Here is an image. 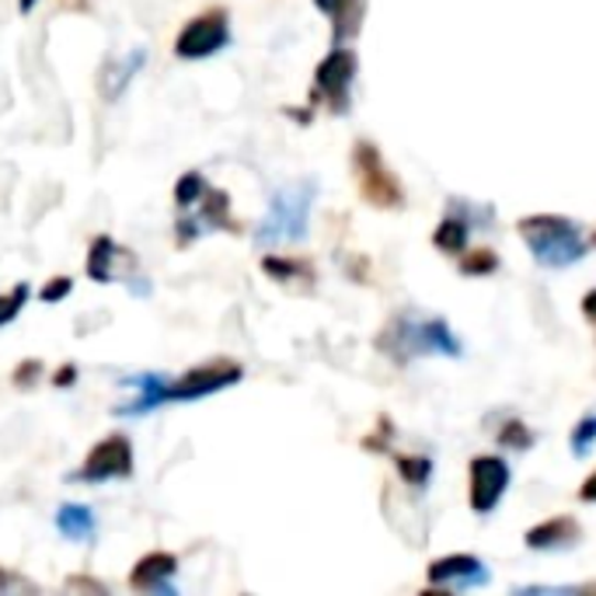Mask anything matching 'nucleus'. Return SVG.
Instances as JSON below:
<instances>
[{
  "label": "nucleus",
  "mask_w": 596,
  "mask_h": 596,
  "mask_svg": "<svg viewBox=\"0 0 596 596\" xmlns=\"http://www.w3.org/2000/svg\"><path fill=\"white\" fill-rule=\"evenodd\" d=\"M517 231L530 249L533 262L544 265V269H569V265H575L589 252V241H586L583 228L569 217L533 213V217H523L517 223Z\"/></svg>",
  "instance_id": "obj_1"
},
{
  "label": "nucleus",
  "mask_w": 596,
  "mask_h": 596,
  "mask_svg": "<svg viewBox=\"0 0 596 596\" xmlns=\"http://www.w3.org/2000/svg\"><path fill=\"white\" fill-rule=\"evenodd\" d=\"M318 196V181L314 178H300L283 185V189L269 199V210H265L255 241L258 244H290L307 238V223H311V207Z\"/></svg>",
  "instance_id": "obj_2"
},
{
  "label": "nucleus",
  "mask_w": 596,
  "mask_h": 596,
  "mask_svg": "<svg viewBox=\"0 0 596 596\" xmlns=\"http://www.w3.org/2000/svg\"><path fill=\"white\" fill-rule=\"evenodd\" d=\"M380 349L398 363L416 356H461V339L450 332L443 318H395L380 335Z\"/></svg>",
  "instance_id": "obj_3"
},
{
  "label": "nucleus",
  "mask_w": 596,
  "mask_h": 596,
  "mask_svg": "<svg viewBox=\"0 0 596 596\" xmlns=\"http://www.w3.org/2000/svg\"><path fill=\"white\" fill-rule=\"evenodd\" d=\"M353 172H356V181H360V192L369 207L377 210H398L405 202V189L401 181L387 172V164L380 157V151L374 143L360 140L356 151H353Z\"/></svg>",
  "instance_id": "obj_4"
},
{
  "label": "nucleus",
  "mask_w": 596,
  "mask_h": 596,
  "mask_svg": "<svg viewBox=\"0 0 596 596\" xmlns=\"http://www.w3.org/2000/svg\"><path fill=\"white\" fill-rule=\"evenodd\" d=\"M356 67H360V59L349 46H335L318 64V70H314V101H321V106L332 115L349 112V91H353Z\"/></svg>",
  "instance_id": "obj_5"
},
{
  "label": "nucleus",
  "mask_w": 596,
  "mask_h": 596,
  "mask_svg": "<svg viewBox=\"0 0 596 596\" xmlns=\"http://www.w3.org/2000/svg\"><path fill=\"white\" fill-rule=\"evenodd\" d=\"M133 478V443L126 433H112L106 440H98L85 464H80L70 482H85V485H101V482H126Z\"/></svg>",
  "instance_id": "obj_6"
},
{
  "label": "nucleus",
  "mask_w": 596,
  "mask_h": 596,
  "mask_svg": "<svg viewBox=\"0 0 596 596\" xmlns=\"http://www.w3.org/2000/svg\"><path fill=\"white\" fill-rule=\"evenodd\" d=\"M244 377V366L238 360H210V363H199L192 369H185L178 380H168V390H164V398L168 401H199L207 395H217L223 387H234L238 380Z\"/></svg>",
  "instance_id": "obj_7"
},
{
  "label": "nucleus",
  "mask_w": 596,
  "mask_h": 596,
  "mask_svg": "<svg viewBox=\"0 0 596 596\" xmlns=\"http://www.w3.org/2000/svg\"><path fill=\"white\" fill-rule=\"evenodd\" d=\"M231 43V18L223 8L202 11L192 22H185L178 38H175V56L178 59H207L228 49Z\"/></svg>",
  "instance_id": "obj_8"
},
{
  "label": "nucleus",
  "mask_w": 596,
  "mask_h": 596,
  "mask_svg": "<svg viewBox=\"0 0 596 596\" xmlns=\"http://www.w3.org/2000/svg\"><path fill=\"white\" fill-rule=\"evenodd\" d=\"M509 478H512V467H509L506 457L485 454V457L471 461V467H467V499H471V509H475L478 517L496 512V506L503 503L506 488H509Z\"/></svg>",
  "instance_id": "obj_9"
},
{
  "label": "nucleus",
  "mask_w": 596,
  "mask_h": 596,
  "mask_svg": "<svg viewBox=\"0 0 596 596\" xmlns=\"http://www.w3.org/2000/svg\"><path fill=\"white\" fill-rule=\"evenodd\" d=\"M140 258L130 252V249H122V244H115L109 234H98L91 241V249H88V279L95 283H115V279H126L130 273H136Z\"/></svg>",
  "instance_id": "obj_10"
},
{
  "label": "nucleus",
  "mask_w": 596,
  "mask_h": 596,
  "mask_svg": "<svg viewBox=\"0 0 596 596\" xmlns=\"http://www.w3.org/2000/svg\"><path fill=\"white\" fill-rule=\"evenodd\" d=\"M426 580L443 589H475L492 580V572L475 559V554H446L426 569Z\"/></svg>",
  "instance_id": "obj_11"
},
{
  "label": "nucleus",
  "mask_w": 596,
  "mask_h": 596,
  "mask_svg": "<svg viewBox=\"0 0 596 596\" xmlns=\"http://www.w3.org/2000/svg\"><path fill=\"white\" fill-rule=\"evenodd\" d=\"M314 8L332 22V43L349 46L366 22V0H314Z\"/></svg>",
  "instance_id": "obj_12"
},
{
  "label": "nucleus",
  "mask_w": 596,
  "mask_h": 596,
  "mask_svg": "<svg viewBox=\"0 0 596 596\" xmlns=\"http://www.w3.org/2000/svg\"><path fill=\"white\" fill-rule=\"evenodd\" d=\"M178 575V559L172 551H151L133 565L130 572V586L143 593H172L168 580Z\"/></svg>",
  "instance_id": "obj_13"
},
{
  "label": "nucleus",
  "mask_w": 596,
  "mask_h": 596,
  "mask_svg": "<svg viewBox=\"0 0 596 596\" xmlns=\"http://www.w3.org/2000/svg\"><path fill=\"white\" fill-rule=\"evenodd\" d=\"M143 64H147V49H130L122 59H109L106 67H101L98 74V95L106 101H119L122 95H126L130 80L143 70Z\"/></svg>",
  "instance_id": "obj_14"
},
{
  "label": "nucleus",
  "mask_w": 596,
  "mask_h": 596,
  "mask_svg": "<svg viewBox=\"0 0 596 596\" xmlns=\"http://www.w3.org/2000/svg\"><path fill=\"white\" fill-rule=\"evenodd\" d=\"M580 538H583V530L572 517H551L538 527H530L523 541L530 551H565V548L580 544Z\"/></svg>",
  "instance_id": "obj_15"
},
{
  "label": "nucleus",
  "mask_w": 596,
  "mask_h": 596,
  "mask_svg": "<svg viewBox=\"0 0 596 596\" xmlns=\"http://www.w3.org/2000/svg\"><path fill=\"white\" fill-rule=\"evenodd\" d=\"M126 384L136 387L140 395H136L130 405H119L115 416H143V412H151V408L168 401V398H164V390H168V380H164L161 374H136V377H130Z\"/></svg>",
  "instance_id": "obj_16"
},
{
  "label": "nucleus",
  "mask_w": 596,
  "mask_h": 596,
  "mask_svg": "<svg viewBox=\"0 0 596 596\" xmlns=\"http://www.w3.org/2000/svg\"><path fill=\"white\" fill-rule=\"evenodd\" d=\"M192 220L199 223V231H238V220L231 217V196L223 189H207Z\"/></svg>",
  "instance_id": "obj_17"
},
{
  "label": "nucleus",
  "mask_w": 596,
  "mask_h": 596,
  "mask_svg": "<svg viewBox=\"0 0 596 596\" xmlns=\"http://www.w3.org/2000/svg\"><path fill=\"white\" fill-rule=\"evenodd\" d=\"M56 530L64 533L67 541H91L95 530H98V520L91 506H80V503H64L56 509Z\"/></svg>",
  "instance_id": "obj_18"
},
{
  "label": "nucleus",
  "mask_w": 596,
  "mask_h": 596,
  "mask_svg": "<svg viewBox=\"0 0 596 596\" xmlns=\"http://www.w3.org/2000/svg\"><path fill=\"white\" fill-rule=\"evenodd\" d=\"M262 273L283 283V286H314V269L307 258H279V255H265L262 258Z\"/></svg>",
  "instance_id": "obj_19"
},
{
  "label": "nucleus",
  "mask_w": 596,
  "mask_h": 596,
  "mask_svg": "<svg viewBox=\"0 0 596 596\" xmlns=\"http://www.w3.org/2000/svg\"><path fill=\"white\" fill-rule=\"evenodd\" d=\"M467 238H471V220H467L464 210H454V213H446V217L440 220V228H437V234H433V244H437L443 255L457 258V255H464V249H467Z\"/></svg>",
  "instance_id": "obj_20"
},
{
  "label": "nucleus",
  "mask_w": 596,
  "mask_h": 596,
  "mask_svg": "<svg viewBox=\"0 0 596 596\" xmlns=\"http://www.w3.org/2000/svg\"><path fill=\"white\" fill-rule=\"evenodd\" d=\"M207 178H202L199 172H185L181 178H178V185H175V207L181 210V213H189L192 207H199V199L207 196Z\"/></svg>",
  "instance_id": "obj_21"
},
{
  "label": "nucleus",
  "mask_w": 596,
  "mask_h": 596,
  "mask_svg": "<svg viewBox=\"0 0 596 596\" xmlns=\"http://www.w3.org/2000/svg\"><path fill=\"white\" fill-rule=\"evenodd\" d=\"M401 478L412 485V488H426L429 478H433V457H408V454H398L395 457Z\"/></svg>",
  "instance_id": "obj_22"
},
{
  "label": "nucleus",
  "mask_w": 596,
  "mask_h": 596,
  "mask_svg": "<svg viewBox=\"0 0 596 596\" xmlns=\"http://www.w3.org/2000/svg\"><path fill=\"white\" fill-rule=\"evenodd\" d=\"M29 294H32V286H29V283H18V286H11L8 294H0V328L11 324L18 314H22V307H25Z\"/></svg>",
  "instance_id": "obj_23"
},
{
  "label": "nucleus",
  "mask_w": 596,
  "mask_h": 596,
  "mask_svg": "<svg viewBox=\"0 0 596 596\" xmlns=\"http://www.w3.org/2000/svg\"><path fill=\"white\" fill-rule=\"evenodd\" d=\"M496 269H499V255L492 249H478V252H471V255L461 258V273L464 276H488Z\"/></svg>",
  "instance_id": "obj_24"
},
{
  "label": "nucleus",
  "mask_w": 596,
  "mask_h": 596,
  "mask_svg": "<svg viewBox=\"0 0 596 596\" xmlns=\"http://www.w3.org/2000/svg\"><path fill=\"white\" fill-rule=\"evenodd\" d=\"M593 443H596V412L583 416L580 426L572 429V454H575V457H586L589 450H593Z\"/></svg>",
  "instance_id": "obj_25"
},
{
  "label": "nucleus",
  "mask_w": 596,
  "mask_h": 596,
  "mask_svg": "<svg viewBox=\"0 0 596 596\" xmlns=\"http://www.w3.org/2000/svg\"><path fill=\"white\" fill-rule=\"evenodd\" d=\"M499 443H503V446H512V450H530L533 433H530L523 422H506L503 433H499Z\"/></svg>",
  "instance_id": "obj_26"
},
{
  "label": "nucleus",
  "mask_w": 596,
  "mask_h": 596,
  "mask_svg": "<svg viewBox=\"0 0 596 596\" xmlns=\"http://www.w3.org/2000/svg\"><path fill=\"white\" fill-rule=\"evenodd\" d=\"M70 290H74V279H70V276H56V279H49V283L43 286V290H38V300L56 303V300L70 297Z\"/></svg>",
  "instance_id": "obj_27"
},
{
  "label": "nucleus",
  "mask_w": 596,
  "mask_h": 596,
  "mask_svg": "<svg viewBox=\"0 0 596 596\" xmlns=\"http://www.w3.org/2000/svg\"><path fill=\"white\" fill-rule=\"evenodd\" d=\"M38 374H43V363L38 360H25V363H18L14 366V387H35V380H38Z\"/></svg>",
  "instance_id": "obj_28"
},
{
  "label": "nucleus",
  "mask_w": 596,
  "mask_h": 596,
  "mask_svg": "<svg viewBox=\"0 0 596 596\" xmlns=\"http://www.w3.org/2000/svg\"><path fill=\"white\" fill-rule=\"evenodd\" d=\"M67 589H80V593H106V586H101V583H95V580H80V575H70V580H67Z\"/></svg>",
  "instance_id": "obj_29"
},
{
  "label": "nucleus",
  "mask_w": 596,
  "mask_h": 596,
  "mask_svg": "<svg viewBox=\"0 0 596 596\" xmlns=\"http://www.w3.org/2000/svg\"><path fill=\"white\" fill-rule=\"evenodd\" d=\"M74 380H77V366L74 363H64V366H59V374L53 377L56 387H70Z\"/></svg>",
  "instance_id": "obj_30"
},
{
  "label": "nucleus",
  "mask_w": 596,
  "mask_h": 596,
  "mask_svg": "<svg viewBox=\"0 0 596 596\" xmlns=\"http://www.w3.org/2000/svg\"><path fill=\"white\" fill-rule=\"evenodd\" d=\"M583 318L596 328V290H589V294L583 297Z\"/></svg>",
  "instance_id": "obj_31"
},
{
  "label": "nucleus",
  "mask_w": 596,
  "mask_h": 596,
  "mask_svg": "<svg viewBox=\"0 0 596 596\" xmlns=\"http://www.w3.org/2000/svg\"><path fill=\"white\" fill-rule=\"evenodd\" d=\"M580 499H583V503H596V471H593V475L583 482V488H580Z\"/></svg>",
  "instance_id": "obj_32"
},
{
  "label": "nucleus",
  "mask_w": 596,
  "mask_h": 596,
  "mask_svg": "<svg viewBox=\"0 0 596 596\" xmlns=\"http://www.w3.org/2000/svg\"><path fill=\"white\" fill-rule=\"evenodd\" d=\"M35 4H38V0H18V11L29 14V11H35Z\"/></svg>",
  "instance_id": "obj_33"
}]
</instances>
